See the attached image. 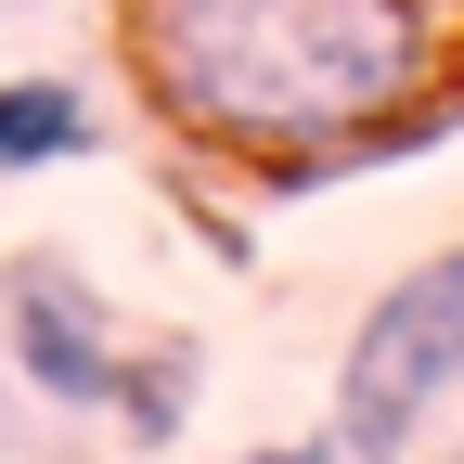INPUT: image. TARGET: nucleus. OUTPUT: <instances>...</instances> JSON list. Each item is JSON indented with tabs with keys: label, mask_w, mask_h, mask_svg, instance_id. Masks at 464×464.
<instances>
[{
	"label": "nucleus",
	"mask_w": 464,
	"mask_h": 464,
	"mask_svg": "<svg viewBox=\"0 0 464 464\" xmlns=\"http://www.w3.org/2000/svg\"><path fill=\"white\" fill-rule=\"evenodd\" d=\"M130 39L181 130L297 168L426 91L439 0H130Z\"/></svg>",
	"instance_id": "f257e3e1"
},
{
	"label": "nucleus",
	"mask_w": 464,
	"mask_h": 464,
	"mask_svg": "<svg viewBox=\"0 0 464 464\" xmlns=\"http://www.w3.org/2000/svg\"><path fill=\"white\" fill-rule=\"evenodd\" d=\"M451 387H464V246H439L426 271H400L362 310V335L335 362V439L348 451H413Z\"/></svg>",
	"instance_id": "f03ea898"
},
{
	"label": "nucleus",
	"mask_w": 464,
	"mask_h": 464,
	"mask_svg": "<svg viewBox=\"0 0 464 464\" xmlns=\"http://www.w3.org/2000/svg\"><path fill=\"white\" fill-rule=\"evenodd\" d=\"M14 362H26V387H39V400H116L142 439L181 426V362L142 374L130 348H116L103 297H91L78 271H52V258H26V271H14Z\"/></svg>",
	"instance_id": "7ed1b4c3"
},
{
	"label": "nucleus",
	"mask_w": 464,
	"mask_h": 464,
	"mask_svg": "<svg viewBox=\"0 0 464 464\" xmlns=\"http://www.w3.org/2000/svg\"><path fill=\"white\" fill-rule=\"evenodd\" d=\"M91 155V103L65 78H0V168H65Z\"/></svg>",
	"instance_id": "20e7f679"
},
{
	"label": "nucleus",
	"mask_w": 464,
	"mask_h": 464,
	"mask_svg": "<svg viewBox=\"0 0 464 464\" xmlns=\"http://www.w3.org/2000/svg\"><path fill=\"white\" fill-rule=\"evenodd\" d=\"M246 464H335V451H246Z\"/></svg>",
	"instance_id": "39448f33"
},
{
	"label": "nucleus",
	"mask_w": 464,
	"mask_h": 464,
	"mask_svg": "<svg viewBox=\"0 0 464 464\" xmlns=\"http://www.w3.org/2000/svg\"><path fill=\"white\" fill-rule=\"evenodd\" d=\"M348 464H400V451H348Z\"/></svg>",
	"instance_id": "423d86ee"
}]
</instances>
